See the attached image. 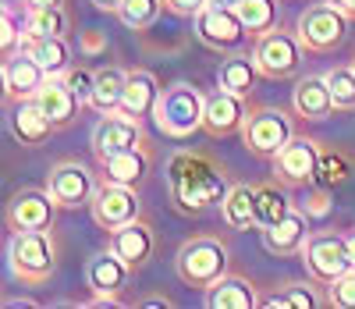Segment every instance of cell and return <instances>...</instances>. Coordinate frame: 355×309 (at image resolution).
Here are the masks:
<instances>
[{"label":"cell","mask_w":355,"mask_h":309,"mask_svg":"<svg viewBox=\"0 0 355 309\" xmlns=\"http://www.w3.org/2000/svg\"><path fill=\"white\" fill-rule=\"evenodd\" d=\"M231 189L224 164L206 149H178L167 160V196L182 213H206L220 206Z\"/></svg>","instance_id":"6da1fadb"},{"label":"cell","mask_w":355,"mask_h":309,"mask_svg":"<svg viewBox=\"0 0 355 309\" xmlns=\"http://www.w3.org/2000/svg\"><path fill=\"white\" fill-rule=\"evenodd\" d=\"M174 274L185 288L210 292L224 274H231V249L217 235H196L189 238L174 256Z\"/></svg>","instance_id":"7a4b0ae2"},{"label":"cell","mask_w":355,"mask_h":309,"mask_svg":"<svg viewBox=\"0 0 355 309\" xmlns=\"http://www.w3.org/2000/svg\"><path fill=\"white\" fill-rule=\"evenodd\" d=\"M8 263L15 281L25 288L46 285L57 270V238L53 231H15L8 245Z\"/></svg>","instance_id":"3957f363"},{"label":"cell","mask_w":355,"mask_h":309,"mask_svg":"<svg viewBox=\"0 0 355 309\" xmlns=\"http://www.w3.org/2000/svg\"><path fill=\"white\" fill-rule=\"evenodd\" d=\"M202 114H206L202 89L192 82H174L164 89L157 114H153V125L167 139H189V135L202 132Z\"/></svg>","instance_id":"277c9868"},{"label":"cell","mask_w":355,"mask_h":309,"mask_svg":"<svg viewBox=\"0 0 355 309\" xmlns=\"http://www.w3.org/2000/svg\"><path fill=\"white\" fill-rule=\"evenodd\" d=\"M302 57H306V47H302L299 33H291V28L277 25L270 33H263L259 40H252V65L270 82L295 78L302 72Z\"/></svg>","instance_id":"5b68a950"},{"label":"cell","mask_w":355,"mask_h":309,"mask_svg":"<svg viewBox=\"0 0 355 309\" xmlns=\"http://www.w3.org/2000/svg\"><path fill=\"white\" fill-rule=\"evenodd\" d=\"M348 15L334 4V0H323V4H309L299 22H295V33H299L306 53H331L345 43L348 36Z\"/></svg>","instance_id":"8992f818"},{"label":"cell","mask_w":355,"mask_h":309,"mask_svg":"<svg viewBox=\"0 0 355 309\" xmlns=\"http://www.w3.org/2000/svg\"><path fill=\"white\" fill-rule=\"evenodd\" d=\"M291 135H295V125H291L288 110H281V107H249L242 142H245V149L252 153V157L274 160Z\"/></svg>","instance_id":"52a82bcc"},{"label":"cell","mask_w":355,"mask_h":309,"mask_svg":"<svg viewBox=\"0 0 355 309\" xmlns=\"http://www.w3.org/2000/svg\"><path fill=\"white\" fill-rule=\"evenodd\" d=\"M302 267L316 285H323V288L334 285L338 277L355 270L352 256H348V235H341V231H313L309 245L302 249Z\"/></svg>","instance_id":"ba28073f"},{"label":"cell","mask_w":355,"mask_h":309,"mask_svg":"<svg viewBox=\"0 0 355 309\" xmlns=\"http://www.w3.org/2000/svg\"><path fill=\"white\" fill-rule=\"evenodd\" d=\"M270 164H274V178L284 189H309L316 181V167H320V142L295 132Z\"/></svg>","instance_id":"9c48e42d"},{"label":"cell","mask_w":355,"mask_h":309,"mask_svg":"<svg viewBox=\"0 0 355 309\" xmlns=\"http://www.w3.org/2000/svg\"><path fill=\"white\" fill-rule=\"evenodd\" d=\"M89 213L100 231H117L132 224L135 217H142V203H139V192L132 185H117V181H100L96 192H93V203H89Z\"/></svg>","instance_id":"30bf717a"},{"label":"cell","mask_w":355,"mask_h":309,"mask_svg":"<svg viewBox=\"0 0 355 309\" xmlns=\"http://www.w3.org/2000/svg\"><path fill=\"white\" fill-rule=\"evenodd\" d=\"M46 192L61 210H78V206L93 203L96 178L78 160H57L50 167V174H46Z\"/></svg>","instance_id":"8fae6325"},{"label":"cell","mask_w":355,"mask_h":309,"mask_svg":"<svg viewBox=\"0 0 355 309\" xmlns=\"http://www.w3.org/2000/svg\"><path fill=\"white\" fill-rule=\"evenodd\" d=\"M196 36L202 47H210L214 53H234L245 40H249V28L239 18V11H227V8H214L206 4L196 15Z\"/></svg>","instance_id":"7c38bea8"},{"label":"cell","mask_w":355,"mask_h":309,"mask_svg":"<svg viewBox=\"0 0 355 309\" xmlns=\"http://www.w3.org/2000/svg\"><path fill=\"white\" fill-rule=\"evenodd\" d=\"M57 206L50 199V192H36V189H21L11 196L8 203V213H4V224L8 231H53V221H57Z\"/></svg>","instance_id":"4fadbf2b"},{"label":"cell","mask_w":355,"mask_h":309,"mask_svg":"<svg viewBox=\"0 0 355 309\" xmlns=\"http://www.w3.org/2000/svg\"><path fill=\"white\" fill-rule=\"evenodd\" d=\"M128 274H132V267L114 249L96 253L85 267V285H89V292H93V302L96 306H117L125 285H128Z\"/></svg>","instance_id":"5bb4252c"},{"label":"cell","mask_w":355,"mask_h":309,"mask_svg":"<svg viewBox=\"0 0 355 309\" xmlns=\"http://www.w3.org/2000/svg\"><path fill=\"white\" fill-rule=\"evenodd\" d=\"M245 117H249V100L245 97H234V92L220 89L206 97V114H202V132L210 139H231L245 128Z\"/></svg>","instance_id":"9a60e30c"},{"label":"cell","mask_w":355,"mask_h":309,"mask_svg":"<svg viewBox=\"0 0 355 309\" xmlns=\"http://www.w3.org/2000/svg\"><path fill=\"white\" fill-rule=\"evenodd\" d=\"M146 135H142V121L121 114V110H114V114H100L96 121V128H93V157L96 164H103L107 157H114V153H121L128 146H139Z\"/></svg>","instance_id":"2e32d148"},{"label":"cell","mask_w":355,"mask_h":309,"mask_svg":"<svg viewBox=\"0 0 355 309\" xmlns=\"http://www.w3.org/2000/svg\"><path fill=\"white\" fill-rule=\"evenodd\" d=\"M263 235V245H266V253L277 256V260H295V256H302V249L309 245L313 231H309V213L306 210H291L284 221L270 224V228H259Z\"/></svg>","instance_id":"e0dca14e"},{"label":"cell","mask_w":355,"mask_h":309,"mask_svg":"<svg viewBox=\"0 0 355 309\" xmlns=\"http://www.w3.org/2000/svg\"><path fill=\"white\" fill-rule=\"evenodd\" d=\"M4 103L15 107L21 100H33L36 92L43 89V82L50 78L43 68H40V60L36 57H28V50H18L11 57H4Z\"/></svg>","instance_id":"ac0fdd59"},{"label":"cell","mask_w":355,"mask_h":309,"mask_svg":"<svg viewBox=\"0 0 355 309\" xmlns=\"http://www.w3.org/2000/svg\"><path fill=\"white\" fill-rule=\"evenodd\" d=\"M107 249H114L132 270H142L157 253V231H153V224L146 217H135L132 224L107 235Z\"/></svg>","instance_id":"d6986e66"},{"label":"cell","mask_w":355,"mask_h":309,"mask_svg":"<svg viewBox=\"0 0 355 309\" xmlns=\"http://www.w3.org/2000/svg\"><path fill=\"white\" fill-rule=\"evenodd\" d=\"M291 110L299 121H327L338 107H334V97H331V85L323 75H302L295 78V89H291Z\"/></svg>","instance_id":"ffe728a7"},{"label":"cell","mask_w":355,"mask_h":309,"mask_svg":"<svg viewBox=\"0 0 355 309\" xmlns=\"http://www.w3.org/2000/svg\"><path fill=\"white\" fill-rule=\"evenodd\" d=\"M160 97H164V89H160L157 75L146 72V68H132L128 82H125V97H121V114H128V117L146 125V117L157 114Z\"/></svg>","instance_id":"44dd1931"},{"label":"cell","mask_w":355,"mask_h":309,"mask_svg":"<svg viewBox=\"0 0 355 309\" xmlns=\"http://www.w3.org/2000/svg\"><path fill=\"white\" fill-rule=\"evenodd\" d=\"M153 167V153H150V142H139V146H128L121 153H114V157H107L100 164L103 178L107 181H117V185H132V189H139V185L146 181V174H150Z\"/></svg>","instance_id":"7402d4cb"},{"label":"cell","mask_w":355,"mask_h":309,"mask_svg":"<svg viewBox=\"0 0 355 309\" xmlns=\"http://www.w3.org/2000/svg\"><path fill=\"white\" fill-rule=\"evenodd\" d=\"M36 103L46 110V117L53 121L57 128H71L75 121H78V114H82V107H85L61 75H50L43 82V89L36 92Z\"/></svg>","instance_id":"603a6c76"},{"label":"cell","mask_w":355,"mask_h":309,"mask_svg":"<svg viewBox=\"0 0 355 309\" xmlns=\"http://www.w3.org/2000/svg\"><path fill=\"white\" fill-rule=\"evenodd\" d=\"M53 132H57V125L46 117V110L36 103V97L11 107V135L21 146H43Z\"/></svg>","instance_id":"cb8c5ba5"},{"label":"cell","mask_w":355,"mask_h":309,"mask_svg":"<svg viewBox=\"0 0 355 309\" xmlns=\"http://www.w3.org/2000/svg\"><path fill=\"white\" fill-rule=\"evenodd\" d=\"M220 217L231 231H252L259 228V210H256V189L249 185H239L231 181V189L220 203Z\"/></svg>","instance_id":"d4e9b609"},{"label":"cell","mask_w":355,"mask_h":309,"mask_svg":"<svg viewBox=\"0 0 355 309\" xmlns=\"http://www.w3.org/2000/svg\"><path fill=\"white\" fill-rule=\"evenodd\" d=\"M263 299L256 295V288L239 274H224L220 281L206 292V306L210 309H256Z\"/></svg>","instance_id":"484cf974"},{"label":"cell","mask_w":355,"mask_h":309,"mask_svg":"<svg viewBox=\"0 0 355 309\" xmlns=\"http://www.w3.org/2000/svg\"><path fill=\"white\" fill-rule=\"evenodd\" d=\"M259 78L263 75L256 72L252 57H245V53H227L220 60V68H217V85L227 89V92H234V97H245V100L256 92V82Z\"/></svg>","instance_id":"4316f807"},{"label":"cell","mask_w":355,"mask_h":309,"mask_svg":"<svg viewBox=\"0 0 355 309\" xmlns=\"http://www.w3.org/2000/svg\"><path fill=\"white\" fill-rule=\"evenodd\" d=\"M125 82H128V72H125V68H117V65L96 68V85H93V97H89V107H93L96 114L121 110Z\"/></svg>","instance_id":"83f0119b"},{"label":"cell","mask_w":355,"mask_h":309,"mask_svg":"<svg viewBox=\"0 0 355 309\" xmlns=\"http://www.w3.org/2000/svg\"><path fill=\"white\" fill-rule=\"evenodd\" d=\"M21 50H28V57L40 60V68L46 75H64L71 68V47L64 36H46V40H28Z\"/></svg>","instance_id":"f1b7e54d"},{"label":"cell","mask_w":355,"mask_h":309,"mask_svg":"<svg viewBox=\"0 0 355 309\" xmlns=\"http://www.w3.org/2000/svg\"><path fill=\"white\" fill-rule=\"evenodd\" d=\"M256 210H259V228H270V224L288 217V213L295 210V203L288 199V189L274 178V181L256 185Z\"/></svg>","instance_id":"f546056e"},{"label":"cell","mask_w":355,"mask_h":309,"mask_svg":"<svg viewBox=\"0 0 355 309\" xmlns=\"http://www.w3.org/2000/svg\"><path fill=\"white\" fill-rule=\"evenodd\" d=\"M239 18L249 28V40H259L263 33L277 28V22H281V0H242V4H239Z\"/></svg>","instance_id":"4dcf8cb0"},{"label":"cell","mask_w":355,"mask_h":309,"mask_svg":"<svg viewBox=\"0 0 355 309\" xmlns=\"http://www.w3.org/2000/svg\"><path fill=\"white\" fill-rule=\"evenodd\" d=\"M71 18L64 8H43V11H25V43L28 40H46V36H68Z\"/></svg>","instance_id":"1f68e13d"},{"label":"cell","mask_w":355,"mask_h":309,"mask_svg":"<svg viewBox=\"0 0 355 309\" xmlns=\"http://www.w3.org/2000/svg\"><path fill=\"white\" fill-rule=\"evenodd\" d=\"M313 285H316L313 277H309V281H288V285H281L277 295L263 299L259 306H277V309H313V306H323L327 299H320L313 292Z\"/></svg>","instance_id":"d6a6232c"},{"label":"cell","mask_w":355,"mask_h":309,"mask_svg":"<svg viewBox=\"0 0 355 309\" xmlns=\"http://www.w3.org/2000/svg\"><path fill=\"white\" fill-rule=\"evenodd\" d=\"M352 174V160L345 157L341 149H331V146H320V167H316V181L313 185H323V189H338L345 185Z\"/></svg>","instance_id":"836d02e7"},{"label":"cell","mask_w":355,"mask_h":309,"mask_svg":"<svg viewBox=\"0 0 355 309\" xmlns=\"http://www.w3.org/2000/svg\"><path fill=\"white\" fill-rule=\"evenodd\" d=\"M160 11H167L164 0H125L121 11H117V18H121L132 33H146V28L160 18Z\"/></svg>","instance_id":"e575fe53"},{"label":"cell","mask_w":355,"mask_h":309,"mask_svg":"<svg viewBox=\"0 0 355 309\" xmlns=\"http://www.w3.org/2000/svg\"><path fill=\"white\" fill-rule=\"evenodd\" d=\"M323 78H327V85H331L334 107L338 110H355V68L352 65H334Z\"/></svg>","instance_id":"d590c367"},{"label":"cell","mask_w":355,"mask_h":309,"mask_svg":"<svg viewBox=\"0 0 355 309\" xmlns=\"http://www.w3.org/2000/svg\"><path fill=\"white\" fill-rule=\"evenodd\" d=\"M21 47H25V25H18V15L4 8V15H0V50H4V57H11Z\"/></svg>","instance_id":"8d00e7d4"},{"label":"cell","mask_w":355,"mask_h":309,"mask_svg":"<svg viewBox=\"0 0 355 309\" xmlns=\"http://www.w3.org/2000/svg\"><path fill=\"white\" fill-rule=\"evenodd\" d=\"M68 85H71V92L89 107V97H93V85H96V72L93 68H85V65H71L64 75H61Z\"/></svg>","instance_id":"74e56055"},{"label":"cell","mask_w":355,"mask_h":309,"mask_svg":"<svg viewBox=\"0 0 355 309\" xmlns=\"http://www.w3.org/2000/svg\"><path fill=\"white\" fill-rule=\"evenodd\" d=\"M327 302L338 309H355V270H348L334 285H327Z\"/></svg>","instance_id":"f35d334b"},{"label":"cell","mask_w":355,"mask_h":309,"mask_svg":"<svg viewBox=\"0 0 355 309\" xmlns=\"http://www.w3.org/2000/svg\"><path fill=\"white\" fill-rule=\"evenodd\" d=\"M302 210L309 213V217H323V213H331V189H323V185H313L309 203H302Z\"/></svg>","instance_id":"ab89813d"},{"label":"cell","mask_w":355,"mask_h":309,"mask_svg":"<svg viewBox=\"0 0 355 309\" xmlns=\"http://www.w3.org/2000/svg\"><path fill=\"white\" fill-rule=\"evenodd\" d=\"M206 4H210V0H164V8L178 18H196Z\"/></svg>","instance_id":"60d3db41"},{"label":"cell","mask_w":355,"mask_h":309,"mask_svg":"<svg viewBox=\"0 0 355 309\" xmlns=\"http://www.w3.org/2000/svg\"><path fill=\"white\" fill-rule=\"evenodd\" d=\"M78 50H82L85 57H96V53H103V50H107V33H96V28H89V33L78 40Z\"/></svg>","instance_id":"b9f144b4"},{"label":"cell","mask_w":355,"mask_h":309,"mask_svg":"<svg viewBox=\"0 0 355 309\" xmlns=\"http://www.w3.org/2000/svg\"><path fill=\"white\" fill-rule=\"evenodd\" d=\"M43 8H64V0H21V11H43Z\"/></svg>","instance_id":"7bdbcfd3"},{"label":"cell","mask_w":355,"mask_h":309,"mask_svg":"<svg viewBox=\"0 0 355 309\" xmlns=\"http://www.w3.org/2000/svg\"><path fill=\"white\" fill-rule=\"evenodd\" d=\"M121 4H125V0H93V8L96 11H107V15H117V11H121Z\"/></svg>","instance_id":"ee69618b"},{"label":"cell","mask_w":355,"mask_h":309,"mask_svg":"<svg viewBox=\"0 0 355 309\" xmlns=\"http://www.w3.org/2000/svg\"><path fill=\"white\" fill-rule=\"evenodd\" d=\"M334 4H338V8H341V11L352 18V22H355V0H334Z\"/></svg>","instance_id":"f6af8a7d"},{"label":"cell","mask_w":355,"mask_h":309,"mask_svg":"<svg viewBox=\"0 0 355 309\" xmlns=\"http://www.w3.org/2000/svg\"><path fill=\"white\" fill-rule=\"evenodd\" d=\"M210 4H214V8H227V11H239L242 0H210Z\"/></svg>","instance_id":"bcb514c9"},{"label":"cell","mask_w":355,"mask_h":309,"mask_svg":"<svg viewBox=\"0 0 355 309\" xmlns=\"http://www.w3.org/2000/svg\"><path fill=\"white\" fill-rule=\"evenodd\" d=\"M139 306H171V299H160V295H153V299H142Z\"/></svg>","instance_id":"7dc6e473"},{"label":"cell","mask_w":355,"mask_h":309,"mask_svg":"<svg viewBox=\"0 0 355 309\" xmlns=\"http://www.w3.org/2000/svg\"><path fill=\"white\" fill-rule=\"evenodd\" d=\"M348 256H352V267H355V231L348 235Z\"/></svg>","instance_id":"c3c4849f"},{"label":"cell","mask_w":355,"mask_h":309,"mask_svg":"<svg viewBox=\"0 0 355 309\" xmlns=\"http://www.w3.org/2000/svg\"><path fill=\"white\" fill-rule=\"evenodd\" d=\"M352 68H355V57H352Z\"/></svg>","instance_id":"681fc988"}]
</instances>
